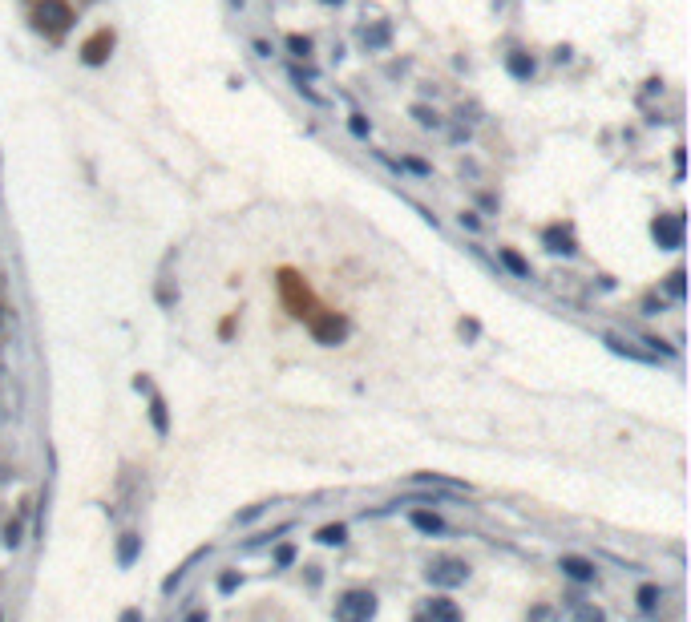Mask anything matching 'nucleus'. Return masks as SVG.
<instances>
[{"label": "nucleus", "mask_w": 691, "mask_h": 622, "mask_svg": "<svg viewBox=\"0 0 691 622\" xmlns=\"http://www.w3.org/2000/svg\"><path fill=\"white\" fill-rule=\"evenodd\" d=\"M417 622H461V606L453 598H445V594H437V598L425 602V614Z\"/></svg>", "instance_id": "0eeeda50"}, {"label": "nucleus", "mask_w": 691, "mask_h": 622, "mask_svg": "<svg viewBox=\"0 0 691 622\" xmlns=\"http://www.w3.org/2000/svg\"><path fill=\"white\" fill-rule=\"evenodd\" d=\"M344 331H348V324H344V319H332V315H328L323 324H316V336H320L323 344H336Z\"/></svg>", "instance_id": "ddd939ff"}, {"label": "nucleus", "mask_w": 691, "mask_h": 622, "mask_svg": "<svg viewBox=\"0 0 691 622\" xmlns=\"http://www.w3.org/2000/svg\"><path fill=\"white\" fill-rule=\"evenodd\" d=\"M498 259L505 263V267H510V271H514L517 279H530V275H534V271H530V263L522 259L517 251H510V246H501V251H498Z\"/></svg>", "instance_id": "f8f14e48"}, {"label": "nucleus", "mask_w": 691, "mask_h": 622, "mask_svg": "<svg viewBox=\"0 0 691 622\" xmlns=\"http://www.w3.org/2000/svg\"><path fill=\"white\" fill-rule=\"evenodd\" d=\"M239 582H243L239 574H223V578H219V590H223V594H231V590L239 586Z\"/></svg>", "instance_id": "393cba45"}, {"label": "nucleus", "mask_w": 691, "mask_h": 622, "mask_svg": "<svg viewBox=\"0 0 691 622\" xmlns=\"http://www.w3.org/2000/svg\"><path fill=\"white\" fill-rule=\"evenodd\" d=\"M69 25H73V8H69L65 0H45V4L37 8V29H41L49 41H61Z\"/></svg>", "instance_id": "f03ea898"}, {"label": "nucleus", "mask_w": 691, "mask_h": 622, "mask_svg": "<svg viewBox=\"0 0 691 622\" xmlns=\"http://www.w3.org/2000/svg\"><path fill=\"white\" fill-rule=\"evenodd\" d=\"M413 117H417V121L425 126V130H433V126H441V117H437L433 110H429V105H413Z\"/></svg>", "instance_id": "aec40b11"}, {"label": "nucleus", "mask_w": 691, "mask_h": 622, "mask_svg": "<svg viewBox=\"0 0 691 622\" xmlns=\"http://www.w3.org/2000/svg\"><path fill=\"white\" fill-rule=\"evenodd\" d=\"M667 291H671V299H683V271L679 267L667 275Z\"/></svg>", "instance_id": "412c9836"}, {"label": "nucleus", "mask_w": 691, "mask_h": 622, "mask_svg": "<svg viewBox=\"0 0 691 622\" xmlns=\"http://www.w3.org/2000/svg\"><path fill=\"white\" fill-rule=\"evenodd\" d=\"M150 416H154V428H158V432H166V428H170V425H166V404H162V396H154V400H150Z\"/></svg>", "instance_id": "6ab92c4d"}, {"label": "nucleus", "mask_w": 691, "mask_h": 622, "mask_svg": "<svg viewBox=\"0 0 691 622\" xmlns=\"http://www.w3.org/2000/svg\"><path fill=\"white\" fill-rule=\"evenodd\" d=\"M117 622H142V610H126V614H122Z\"/></svg>", "instance_id": "cd10ccee"}, {"label": "nucleus", "mask_w": 691, "mask_h": 622, "mask_svg": "<svg viewBox=\"0 0 691 622\" xmlns=\"http://www.w3.org/2000/svg\"><path fill=\"white\" fill-rule=\"evenodd\" d=\"M651 234H655V243L663 251H679L683 246V214H659L655 223H651Z\"/></svg>", "instance_id": "20e7f679"}, {"label": "nucleus", "mask_w": 691, "mask_h": 622, "mask_svg": "<svg viewBox=\"0 0 691 622\" xmlns=\"http://www.w3.org/2000/svg\"><path fill=\"white\" fill-rule=\"evenodd\" d=\"M542 239H546V251H554V255H579V246H574V239H570V230H562V227L542 230Z\"/></svg>", "instance_id": "6e6552de"}, {"label": "nucleus", "mask_w": 691, "mask_h": 622, "mask_svg": "<svg viewBox=\"0 0 691 622\" xmlns=\"http://www.w3.org/2000/svg\"><path fill=\"white\" fill-rule=\"evenodd\" d=\"M574 622H607V614L598 610V606H574Z\"/></svg>", "instance_id": "f3484780"}, {"label": "nucleus", "mask_w": 691, "mask_h": 622, "mask_svg": "<svg viewBox=\"0 0 691 622\" xmlns=\"http://www.w3.org/2000/svg\"><path fill=\"white\" fill-rule=\"evenodd\" d=\"M186 622H207V614H202V610H194V614H190Z\"/></svg>", "instance_id": "c85d7f7f"}, {"label": "nucleus", "mask_w": 691, "mask_h": 622, "mask_svg": "<svg viewBox=\"0 0 691 622\" xmlns=\"http://www.w3.org/2000/svg\"><path fill=\"white\" fill-rule=\"evenodd\" d=\"M332 614H336V622H372L376 618V594L372 590H348L336 598Z\"/></svg>", "instance_id": "f257e3e1"}, {"label": "nucleus", "mask_w": 691, "mask_h": 622, "mask_svg": "<svg viewBox=\"0 0 691 622\" xmlns=\"http://www.w3.org/2000/svg\"><path fill=\"white\" fill-rule=\"evenodd\" d=\"M320 4H344V0H320Z\"/></svg>", "instance_id": "c756f323"}, {"label": "nucleus", "mask_w": 691, "mask_h": 622, "mask_svg": "<svg viewBox=\"0 0 691 622\" xmlns=\"http://www.w3.org/2000/svg\"><path fill=\"white\" fill-rule=\"evenodd\" d=\"M344 538H348V529H344V525H323L320 534H316V541H320V545H344Z\"/></svg>", "instance_id": "2eb2a0df"}, {"label": "nucleus", "mask_w": 691, "mask_h": 622, "mask_svg": "<svg viewBox=\"0 0 691 622\" xmlns=\"http://www.w3.org/2000/svg\"><path fill=\"white\" fill-rule=\"evenodd\" d=\"M348 130H352L356 138H368V133H372V126L364 121V114H352V121H348Z\"/></svg>", "instance_id": "4be33fe9"}, {"label": "nucleus", "mask_w": 691, "mask_h": 622, "mask_svg": "<svg viewBox=\"0 0 691 622\" xmlns=\"http://www.w3.org/2000/svg\"><path fill=\"white\" fill-rule=\"evenodd\" d=\"M288 49L295 53V57H311V49H316V41H311V37H299V33H291V37H288Z\"/></svg>", "instance_id": "dca6fc26"}, {"label": "nucleus", "mask_w": 691, "mask_h": 622, "mask_svg": "<svg viewBox=\"0 0 691 622\" xmlns=\"http://www.w3.org/2000/svg\"><path fill=\"white\" fill-rule=\"evenodd\" d=\"M413 525L420 534H445V522L437 513H429V509H413Z\"/></svg>", "instance_id": "9b49d317"}, {"label": "nucleus", "mask_w": 691, "mask_h": 622, "mask_svg": "<svg viewBox=\"0 0 691 622\" xmlns=\"http://www.w3.org/2000/svg\"><path fill=\"white\" fill-rule=\"evenodd\" d=\"M0 328H4V307H0Z\"/></svg>", "instance_id": "7c9ffc66"}, {"label": "nucleus", "mask_w": 691, "mask_h": 622, "mask_svg": "<svg viewBox=\"0 0 691 622\" xmlns=\"http://www.w3.org/2000/svg\"><path fill=\"white\" fill-rule=\"evenodd\" d=\"M558 570H562L570 582H582V586L598 582L595 562H590V557H582V554H562V557H558Z\"/></svg>", "instance_id": "39448f33"}, {"label": "nucleus", "mask_w": 691, "mask_h": 622, "mask_svg": "<svg viewBox=\"0 0 691 622\" xmlns=\"http://www.w3.org/2000/svg\"><path fill=\"white\" fill-rule=\"evenodd\" d=\"M659 602H663V590L659 586H643V590H639V606H643V610H655Z\"/></svg>", "instance_id": "a211bd4d"}, {"label": "nucleus", "mask_w": 691, "mask_h": 622, "mask_svg": "<svg viewBox=\"0 0 691 622\" xmlns=\"http://www.w3.org/2000/svg\"><path fill=\"white\" fill-rule=\"evenodd\" d=\"M20 522H8V529H4V545H20Z\"/></svg>", "instance_id": "5701e85b"}, {"label": "nucleus", "mask_w": 691, "mask_h": 622, "mask_svg": "<svg viewBox=\"0 0 691 622\" xmlns=\"http://www.w3.org/2000/svg\"><path fill=\"white\" fill-rule=\"evenodd\" d=\"M505 69L514 73L517 81H530L534 73H538V65H534L530 53H510V57H505Z\"/></svg>", "instance_id": "1a4fd4ad"}, {"label": "nucleus", "mask_w": 691, "mask_h": 622, "mask_svg": "<svg viewBox=\"0 0 691 622\" xmlns=\"http://www.w3.org/2000/svg\"><path fill=\"white\" fill-rule=\"evenodd\" d=\"M110 53H113V33L110 29H97V33L81 45V61H85V65H105Z\"/></svg>", "instance_id": "423d86ee"}, {"label": "nucleus", "mask_w": 691, "mask_h": 622, "mask_svg": "<svg viewBox=\"0 0 691 622\" xmlns=\"http://www.w3.org/2000/svg\"><path fill=\"white\" fill-rule=\"evenodd\" d=\"M425 578L433 582V586H441V590H453V586H461L469 578V562L465 557H433L429 562V570H425Z\"/></svg>", "instance_id": "7ed1b4c3"}, {"label": "nucleus", "mask_w": 691, "mask_h": 622, "mask_svg": "<svg viewBox=\"0 0 691 622\" xmlns=\"http://www.w3.org/2000/svg\"><path fill=\"white\" fill-rule=\"evenodd\" d=\"M291 562H295V550H291V545H279V550H275V566H291Z\"/></svg>", "instance_id": "b1692460"}, {"label": "nucleus", "mask_w": 691, "mask_h": 622, "mask_svg": "<svg viewBox=\"0 0 691 622\" xmlns=\"http://www.w3.org/2000/svg\"><path fill=\"white\" fill-rule=\"evenodd\" d=\"M360 41L368 45V49H388V41H392V29H388V20H376L372 29L360 33Z\"/></svg>", "instance_id": "9d476101"}, {"label": "nucleus", "mask_w": 691, "mask_h": 622, "mask_svg": "<svg viewBox=\"0 0 691 622\" xmlns=\"http://www.w3.org/2000/svg\"><path fill=\"white\" fill-rule=\"evenodd\" d=\"M404 166H408L413 174H433V170H429V162H420V158H404Z\"/></svg>", "instance_id": "a878e982"}, {"label": "nucleus", "mask_w": 691, "mask_h": 622, "mask_svg": "<svg viewBox=\"0 0 691 622\" xmlns=\"http://www.w3.org/2000/svg\"><path fill=\"white\" fill-rule=\"evenodd\" d=\"M235 4H239V8H243V0H235Z\"/></svg>", "instance_id": "2f4dec72"}, {"label": "nucleus", "mask_w": 691, "mask_h": 622, "mask_svg": "<svg viewBox=\"0 0 691 622\" xmlns=\"http://www.w3.org/2000/svg\"><path fill=\"white\" fill-rule=\"evenodd\" d=\"M138 550H142V538H138V534H122V545H117V562H122V566H129V562L138 557Z\"/></svg>", "instance_id": "4468645a"}, {"label": "nucleus", "mask_w": 691, "mask_h": 622, "mask_svg": "<svg viewBox=\"0 0 691 622\" xmlns=\"http://www.w3.org/2000/svg\"><path fill=\"white\" fill-rule=\"evenodd\" d=\"M461 227H469V230H482V218L473 211H461Z\"/></svg>", "instance_id": "bb28decb"}]
</instances>
